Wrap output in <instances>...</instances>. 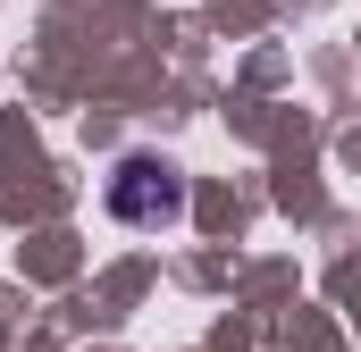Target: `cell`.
<instances>
[{
	"instance_id": "6da1fadb",
	"label": "cell",
	"mask_w": 361,
	"mask_h": 352,
	"mask_svg": "<svg viewBox=\"0 0 361 352\" xmlns=\"http://www.w3.org/2000/svg\"><path fill=\"white\" fill-rule=\"evenodd\" d=\"M109 210L126 227H177L185 218V176L169 160H152V151H135V160H118V176H109Z\"/></svg>"
}]
</instances>
